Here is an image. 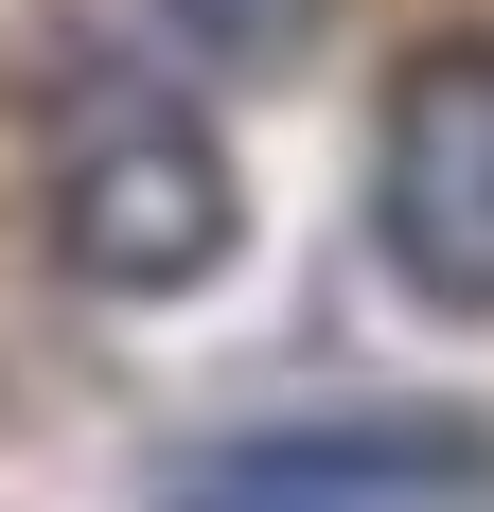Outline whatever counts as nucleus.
<instances>
[{"label":"nucleus","instance_id":"3","mask_svg":"<svg viewBox=\"0 0 494 512\" xmlns=\"http://www.w3.org/2000/svg\"><path fill=\"white\" fill-rule=\"evenodd\" d=\"M177 512H494L477 424H283L177 477Z\"/></svg>","mask_w":494,"mask_h":512},{"label":"nucleus","instance_id":"2","mask_svg":"<svg viewBox=\"0 0 494 512\" xmlns=\"http://www.w3.org/2000/svg\"><path fill=\"white\" fill-rule=\"evenodd\" d=\"M371 248L424 318H494V36H424L371 124Z\"/></svg>","mask_w":494,"mask_h":512},{"label":"nucleus","instance_id":"4","mask_svg":"<svg viewBox=\"0 0 494 512\" xmlns=\"http://www.w3.org/2000/svg\"><path fill=\"white\" fill-rule=\"evenodd\" d=\"M159 36L212 53V71H283V53L318 36V0H159Z\"/></svg>","mask_w":494,"mask_h":512},{"label":"nucleus","instance_id":"1","mask_svg":"<svg viewBox=\"0 0 494 512\" xmlns=\"http://www.w3.org/2000/svg\"><path fill=\"white\" fill-rule=\"evenodd\" d=\"M247 195H230V142H212L195 106H89L71 124V159H53V265L89 283V301H195L212 265H230Z\"/></svg>","mask_w":494,"mask_h":512}]
</instances>
